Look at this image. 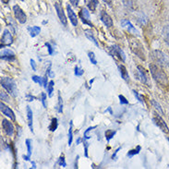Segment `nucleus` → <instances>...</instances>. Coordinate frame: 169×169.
Returning a JSON list of instances; mask_svg holds the SVG:
<instances>
[{"mask_svg":"<svg viewBox=\"0 0 169 169\" xmlns=\"http://www.w3.org/2000/svg\"><path fill=\"white\" fill-rule=\"evenodd\" d=\"M151 74L154 80L161 86H166L168 84V77L166 72L162 70L158 66L156 65H151L150 66Z\"/></svg>","mask_w":169,"mask_h":169,"instance_id":"obj_1","label":"nucleus"},{"mask_svg":"<svg viewBox=\"0 0 169 169\" xmlns=\"http://www.w3.org/2000/svg\"><path fill=\"white\" fill-rule=\"evenodd\" d=\"M128 42H129V46H130V49L132 52L139 58H140L141 60H145V52H144L143 45H141V43L134 37H129Z\"/></svg>","mask_w":169,"mask_h":169,"instance_id":"obj_2","label":"nucleus"},{"mask_svg":"<svg viewBox=\"0 0 169 169\" xmlns=\"http://www.w3.org/2000/svg\"><path fill=\"white\" fill-rule=\"evenodd\" d=\"M1 86L6 90V91L11 94L12 96L17 95V86H16L15 81L9 77H2L1 78Z\"/></svg>","mask_w":169,"mask_h":169,"instance_id":"obj_3","label":"nucleus"},{"mask_svg":"<svg viewBox=\"0 0 169 169\" xmlns=\"http://www.w3.org/2000/svg\"><path fill=\"white\" fill-rule=\"evenodd\" d=\"M152 57L156 63H158V65L169 66V57L164 53H163L162 51H160V50L152 51Z\"/></svg>","mask_w":169,"mask_h":169,"instance_id":"obj_4","label":"nucleus"},{"mask_svg":"<svg viewBox=\"0 0 169 169\" xmlns=\"http://www.w3.org/2000/svg\"><path fill=\"white\" fill-rule=\"evenodd\" d=\"M13 43V36L9 30H4L3 35L1 38V48H4L5 46L12 45Z\"/></svg>","mask_w":169,"mask_h":169,"instance_id":"obj_5","label":"nucleus"},{"mask_svg":"<svg viewBox=\"0 0 169 169\" xmlns=\"http://www.w3.org/2000/svg\"><path fill=\"white\" fill-rule=\"evenodd\" d=\"M13 11H14L15 17L19 21V22L21 23V24H24V23L27 21V16L24 13V11L21 9V7L18 6V5L14 6L13 7Z\"/></svg>","mask_w":169,"mask_h":169,"instance_id":"obj_6","label":"nucleus"},{"mask_svg":"<svg viewBox=\"0 0 169 169\" xmlns=\"http://www.w3.org/2000/svg\"><path fill=\"white\" fill-rule=\"evenodd\" d=\"M152 120H154V124L158 127L161 130H162L163 132L164 133H168L169 132V128L167 127L166 123L164 122V120L158 114H156V115H154V116L152 117Z\"/></svg>","mask_w":169,"mask_h":169,"instance_id":"obj_7","label":"nucleus"},{"mask_svg":"<svg viewBox=\"0 0 169 169\" xmlns=\"http://www.w3.org/2000/svg\"><path fill=\"white\" fill-rule=\"evenodd\" d=\"M55 9H56V10H57V13L58 18H59V21L62 22L63 25L66 26L67 24H68V21H67V18H66L64 10H63L62 5L60 3L57 2L56 4H55Z\"/></svg>","mask_w":169,"mask_h":169,"instance_id":"obj_8","label":"nucleus"},{"mask_svg":"<svg viewBox=\"0 0 169 169\" xmlns=\"http://www.w3.org/2000/svg\"><path fill=\"white\" fill-rule=\"evenodd\" d=\"M110 54L112 55L113 57H116V58H117V59L121 60L122 62H124L126 60V56H125L124 52L116 45H114L112 47L111 51H110Z\"/></svg>","mask_w":169,"mask_h":169,"instance_id":"obj_9","label":"nucleus"},{"mask_svg":"<svg viewBox=\"0 0 169 169\" xmlns=\"http://www.w3.org/2000/svg\"><path fill=\"white\" fill-rule=\"evenodd\" d=\"M1 59L6 61H14L16 59V55L10 49H2L1 50Z\"/></svg>","mask_w":169,"mask_h":169,"instance_id":"obj_10","label":"nucleus"},{"mask_svg":"<svg viewBox=\"0 0 169 169\" xmlns=\"http://www.w3.org/2000/svg\"><path fill=\"white\" fill-rule=\"evenodd\" d=\"M2 128L4 129V131L7 133V135L9 136H13L14 134V126L13 124L10 122V121L7 120V119H3L2 120Z\"/></svg>","mask_w":169,"mask_h":169,"instance_id":"obj_11","label":"nucleus"},{"mask_svg":"<svg viewBox=\"0 0 169 169\" xmlns=\"http://www.w3.org/2000/svg\"><path fill=\"white\" fill-rule=\"evenodd\" d=\"M0 109H1V112L4 114V115L7 116V117H9L11 120H15L16 119L14 112L9 106H7V105L4 104L3 102H1V104H0Z\"/></svg>","mask_w":169,"mask_h":169,"instance_id":"obj_12","label":"nucleus"},{"mask_svg":"<svg viewBox=\"0 0 169 169\" xmlns=\"http://www.w3.org/2000/svg\"><path fill=\"white\" fill-rule=\"evenodd\" d=\"M121 26H122L124 29L127 30L128 33H135V34L138 33V31L135 29V27L132 25V23L129 21L128 19H122V21H121Z\"/></svg>","mask_w":169,"mask_h":169,"instance_id":"obj_13","label":"nucleus"},{"mask_svg":"<svg viewBox=\"0 0 169 169\" xmlns=\"http://www.w3.org/2000/svg\"><path fill=\"white\" fill-rule=\"evenodd\" d=\"M101 21H103L104 24L106 26V27H108V28H111V27L113 26V19L104 10L101 12Z\"/></svg>","mask_w":169,"mask_h":169,"instance_id":"obj_14","label":"nucleus"},{"mask_svg":"<svg viewBox=\"0 0 169 169\" xmlns=\"http://www.w3.org/2000/svg\"><path fill=\"white\" fill-rule=\"evenodd\" d=\"M81 21L84 22V24H87L89 26H92V24L91 23V21H90V13L87 9H82L81 11Z\"/></svg>","mask_w":169,"mask_h":169,"instance_id":"obj_15","label":"nucleus"},{"mask_svg":"<svg viewBox=\"0 0 169 169\" xmlns=\"http://www.w3.org/2000/svg\"><path fill=\"white\" fill-rule=\"evenodd\" d=\"M67 11H68V14H69V21L70 22L72 23L73 26H77L78 24V18H77V15L75 14V12L72 10L71 7L69 5L67 6Z\"/></svg>","mask_w":169,"mask_h":169,"instance_id":"obj_16","label":"nucleus"},{"mask_svg":"<svg viewBox=\"0 0 169 169\" xmlns=\"http://www.w3.org/2000/svg\"><path fill=\"white\" fill-rule=\"evenodd\" d=\"M27 119H28V126L30 128V130L33 132V114L30 106H27Z\"/></svg>","mask_w":169,"mask_h":169,"instance_id":"obj_17","label":"nucleus"},{"mask_svg":"<svg viewBox=\"0 0 169 169\" xmlns=\"http://www.w3.org/2000/svg\"><path fill=\"white\" fill-rule=\"evenodd\" d=\"M137 69H138L139 76H140V78L141 82H143L144 84H147V83H148L147 73H146V71H145L144 68H142L141 66H138V67H137Z\"/></svg>","mask_w":169,"mask_h":169,"instance_id":"obj_18","label":"nucleus"},{"mask_svg":"<svg viewBox=\"0 0 169 169\" xmlns=\"http://www.w3.org/2000/svg\"><path fill=\"white\" fill-rule=\"evenodd\" d=\"M26 146H27V151H28V154H27L26 156L24 155L23 156V158H24V160L26 161H30V158H31V152H33V147H31V140L30 139H27L26 141Z\"/></svg>","mask_w":169,"mask_h":169,"instance_id":"obj_19","label":"nucleus"},{"mask_svg":"<svg viewBox=\"0 0 169 169\" xmlns=\"http://www.w3.org/2000/svg\"><path fill=\"white\" fill-rule=\"evenodd\" d=\"M118 69H119V72L121 74V77H122L126 81H128L129 76H128V73L127 71V69H126V67L124 65H119L118 66Z\"/></svg>","mask_w":169,"mask_h":169,"instance_id":"obj_20","label":"nucleus"},{"mask_svg":"<svg viewBox=\"0 0 169 169\" xmlns=\"http://www.w3.org/2000/svg\"><path fill=\"white\" fill-rule=\"evenodd\" d=\"M40 31H41V28H40V27L33 26V27H31V28H29V33H30L31 37L37 36V35L40 33Z\"/></svg>","mask_w":169,"mask_h":169,"instance_id":"obj_21","label":"nucleus"},{"mask_svg":"<svg viewBox=\"0 0 169 169\" xmlns=\"http://www.w3.org/2000/svg\"><path fill=\"white\" fill-rule=\"evenodd\" d=\"M85 35H86V37H87L90 41H92L96 46H99V45H98V42L96 41V38L93 36L92 33H91L90 31H85Z\"/></svg>","mask_w":169,"mask_h":169,"instance_id":"obj_22","label":"nucleus"},{"mask_svg":"<svg viewBox=\"0 0 169 169\" xmlns=\"http://www.w3.org/2000/svg\"><path fill=\"white\" fill-rule=\"evenodd\" d=\"M70 126H69V146H70L72 143V140H73V123H72V120H70L69 122Z\"/></svg>","mask_w":169,"mask_h":169,"instance_id":"obj_23","label":"nucleus"},{"mask_svg":"<svg viewBox=\"0 0 169 169\" xmlns=\"http://www.w3.org/2000/svg\"><path fill=\"white\" fill-rule=\"evenodd\" d=\"M151 104H152V106L155 108V110L160 114V115H164V111H163L162 107H161V105L157 103L155 100H151Z\"/></svg>","mask_w":169,"mask_h":169,"instance_id":"obj_24","label":"nucleus"},{"mask_svg":"<svg viewBox=\"0 0 169 169\" xmlns=\"http://www.w3.org/2000/svg\"><path fill=\"white\" fill-rule=\"evenodd\" d=\"M58 127V122H57V118H53L52 121H51V124L49 126V129H50V131H56L57 130V128Z\"/></svg>","mask_w":169,"mask_h":169,"instance_id":"obj_25","label":"nucleus"},{"mask_svg":"<svg viewBox=\"0 0 169 169\" xmlns=\"http://www.w3.org/2000/svg\"><path fill=\"white\" fill-rule=\"evenodd\" d=\"M97 4H98L97 0H87V5L89 7V9L92 11L95 10V7H97Z\"/></svg>","mask_w":169,"mask_h":169,"instance_id":"obj_26","label":"nucleus"},{"mask_svg":"<svg viewBox=\"0 0 169 169\" xmlns=\"http://www.w3.org/2000/svg\"><path fill=\"white\" fill-rule=\"evenodd\" d=\"M116 130H112V129H107L106 131H105V139H106L107 141H109L111 140L114 136L116 135Z\"/></svg>","mask_w":169,"mask_h":169,"instance_id":"obj_27","label":"nucleus"},{"mask_svg":"<svg viewBox=\"0 0 169 169\" xmlns=\"http://www.w3.org/2000/svg\"><path fill=\"white\" fill-rule=\"evenodd\" d=\"M140 150H141V147L140 146H137L135 149H133V150H130L128 152V157H132V156H134V155H136V154H138L139 152H140Z\"/></svg>","mask_w":169,"mask_h":169,"instance_id":"obj_28","label":"nucleus"},{"mask_svg":"<svg viewBox=\"0 0 169 169\" xmlns=\"http://www.w3.org/2000/svg\"><path fill=\"white\" fill-rule=\"evenodd\" d=\"M57 111L58 113L63 112V100L60 92H58V104H57Z\"/></svg>","mask_w":169,"mask_h":169,"instance_id":"obj_29","label":"nucleus"},{"mask_svg":"<svg viewBox=\"0 0 169 169\" xmlns=\"http://www.w3.org/2000/svg\"><path fill=\"white\" fill-rule=\"evenodd\" d=\"M97 128V126H93V127H89L86 130L84 131V134H83V137H84V139L85 140H89L90 138H91V136H90V134L89 133L91 132L92 129H94V128Z\"/></svg>","mask_w":169,"mask_h":169,"instance_id":"obj_30","label":"nucleus"},{"mask_svg":"<svg viewBox=\"0 0 169 169\" xmlns=\"http://www.w3.org/2000/svg\"><path fill=\"white\" fill-rule=\"evenodd\" d=\"M54 81H49L48 86H47V92H48V96L49 97H52L53 95V90H54Z\"/></svg>","mask_w":169,"mask_h":169,"instance_id":"obj_31","label":"nucleus"},{"mask_svg":"<svg viewBox=\"0 0 169 169\" xmlns=\"http://www.w3.org/2000/svg\"><path fill=\"white\" fill-rule=\"evenodd\" d=\"M88 57L90 58V61H91L93 65H96L97 64V60H96V58H95V55H94L93 52H89L88 53Z\"/></svg>","mask_w":169,"mask_h":169,"instance_id":"obj_32","label":"nucleus"},{"mask_svg":"<svg viewBox=\"0 0 169 169\" xmlns=\"http://www.w3.org/2000/svg\"><path fill=\"white\" fill-rule=\"evenodd\" d=\"M57 164H59L60 166H62V167H66V166H67V163H66V161H65V157H64V155H61V156L59 157V159H58Z\"/></svg>","mask_w":169,"mask_h":169,"instance_id":"obj_33","label":"nucleus"},{"mask_svg":"<svg viewBox=\"0 0 169 169\" xmlns=\"http://www.w3.org/2000/svg\"><path fill=\"white\" fill-rule=\"evenodd\" d=\"M83 73H84V70L81 69L80 67H76L75 68V75L77 77H81L82 75H83Z\"/></svg>","mask_w":169,"mask_h":169,"instance_id":"obj_34","label":"nucleus"},{"mask_svg":"<svg viewBox=\"0 0 169 169\" xmlns=\"http://www.w3.org/2000/svg\"><path fill=\"white\" fill-rule=\"evenodd\" d=\"M33 79V81L34 82H36V83H39L40 85H44V82H43V78L39 77V76H33L31 77Z\"/></svg>","mask_w":169,"mask_h":169,"instance_id":"obj_35","label":"nucleus"},{"mask_svg":"<svg viewBox=\"0 0 169 169\" xmlns=\"http://www.w3.org/2000/svg\"><path fill=\"white\" fill-rule=\"evenodd\" d=\"M132 92H133V94H134V95H135V97L137 98V99L139 100L140 103H141V104H144V99H143V97L141 96L140 94H139V92H137L136 91H133Z\"/></svg>","mask_w":169,"mask_h":169,"instance_id":"obj_36","label":"nucleus"},{"mask_svg":"<svg viewBox=\"0 0 169 169\" xmlns=\"http://www.w3.org/2000/svg\"><path fill=\"white\" fill-rule=\"evenodd\" d=\"M83 146H84V155H85V157H88V147H89V143L85 140V139L83 140Z\"/></svg>","mask_w":169,"mask_h":169,"instance_id":"obj_37","label":"nucleus"},{"mask_svg":"<svg viewBox=\"0 0 169 169\" xmlns=\"http://www.w3.org/2000/svg\"><path fill=\"white\" fill-rule=\"evenodd\" d=\"M45 46L47 47V49H48V54L50 55H53L54 54V48H53V46L51 45L49 43H45Z\"/></svg>","mask_w":169,"mask_h":169,"instance_id":"obj_38","label":"nucleus"},{"mask_svg":"<svg viewBox=\"0 0 169 169\" xmlns=\"http://www.w3.org/2000/svg\"><path fill=\"white\" fill-rule=\"evenodd\" d=\"M118 97H119V101H120L121 104H128V101L126 99L124 95H121V94H120Z\"/></svg>","mask_w":169,"mask_h":169,"instance_id":"obj_39","label":"nucleus"},{"mask_svg":"<svg viewBox=\"0 0 169 169\" xmlns=\"http://www.w3.org/2000/svg\"><path fill=\"white\" fill-rule=\"evenodd\" d=\"M42 104H43V106L45 108L47 107V104H46V94L45 92L42 93Z\"/></svg>","mask_w":169,"mask_h":169,"instance_id":"obj_40","label":"nucleus"},{"mask_svg":"<svg viewBox=\"0 0 169 169\" xmlns=\"http://www.w3.org/2000/svg\"><path fill=\"white\" fill-rule=\"evenodd\" d=\"M46 74H47V76H49L50 78H54V77H55V74H54V72L52 71V70H51V64L49 65L48 69H47Z\"/></svg>","mask_w":169,"mask_h":169,"instance_id":"obj_41","label":"nucleus"},{"mask_svg":"<svg viewBox=\"0 0 169 169\" xmlns=\"http://www.w3.org/2000/svg\"><path fill=\"white\" fill-rule=\"evenodd\" d=\"M1 100L2 101H9V96L7 95V93L6 92H1Z\"/></svg>","mask_w":169,"mask_h":169,"instance_id":"obj_42","label":"nucleus"},{"mask_svg":"<svg viewBox=\"0 0 169 169\" xmlns=\"http://www.w3.org/2000/svg\"><path fill=\"white\" fill-rule=\"evenodd\" d=\"M120 150H121V147H118V148H117L116 150L115 151V152H114L113 155H112V159H113V160H116V158H117V157H116V154H117V152H118Z\"/></svg>","mask_w":169,"mask_h":169,"instance_id":"obj_43","label":"nucleus"},{"mask_svg":"<svg viewBox=\"0 0 169 169\" xmlns=\"http://www.w3.org/2000/svg\"><path fill=\"white\" fill-rule=\"evenodd\" d=\"M26 99H27V101H29V102H33L35 99V97L33 96V95H31V94H27V95H26Z\"/></svg>","mask_w":169,"mask_h":169,"instance_id":"obj_44","label":"nucleus"},{"mask_svg":"<svg viewBox=\"0 0 169 169\" xmlns=\"http://www.w3.org/2000/svg\"><path fill=\"white\" fill-rule=\"evenodd\" d=\"M30 62H31V68H33V70H36V65H35V62H34V60L33 59H31L30 60Z\"/></svg>","mask_w":169,"mask_h":169,"instance_id":"obj_45","label":"nucleus"},{"mask_svg":"<svg viewBox=\"0 0 169 169\" xmlns=\"http://www.w3.org/2000/svg\"><path fill=\"white\" fill-rule=\"evenodd\" d=\"M43 82H44V85H43V86H44L45 89H47V86H48V85H47V76L43 78Z\"/></svg>","mask_w":169,"mask_h":169,"instance_id":"obj_46","label":"nucleus"},{"mask_svg":"<svg viewBox=\"0 0 169 169\" xmlns=\"http://www.w3.org/2000/svg\"><path fill=\"white\" fill-rule=\"evenodd\" d=\"M69 1H70V3H71L74 7H77L78 4H79V0H69Z\"/></svg>","mask_w":169,"mask_h":169,"instance_id":"obj_47","label":"nucleus"},{"mask_svg":"<svg viewBox=\"0 0 169 169\" xmlns=\"http://www.w3.org/2000/svg\"><path fill=\"white\" fill-rule=\"evenodd\" d=\"M103 1H104V3L108 4L109 6H111V4H112V0H103Z\"/></svg>","mask_w":169,"mask_h":169,"instance_id":"obj_48","label":"nucleus"},{"mask_svg":"<svg viewBox=\"0 0 169 169\" xmlns=\"http://www.w3.org/2000/svg\"><path fill=\"white\" fill-rule=\"evenodd\" d=\"M166 43H167V45H169V33H167V35H166Z\"/></svg>","mask_w":169,"mask_h":169,"instance_id":"obj_49","label":"nucleus"},{"mask_svg":"<svg viewBox=\"0 0 169 169\" xmlns=\"http://www.w3.org/2000/svg\"><path fill=\"white\" fill-rule=\"evenodd\" d=\"M81 139L79 138V139L76 140V144H77V145H78V144H80V143H81Z\"/></svg>","mask_w":169,"mask_h":169,"instance_id":"obj_50","label":"nucleus"},{"mask_svg":"<svg viewBox=\"0 0 169 169\" xmlns=\"http://www.w3.org/2000/svg\"><path fill=\"white\" fill-rule=\"evenodd\" d=\"M2 1V3H4V4H7L9 2V0H1Z\"/></svg>","mask_w":169,"mask_h":169,"instance_id":"obj_51","label":"nucleus"},{"mask_svg":"<svg viewBox=\"0 0 169 169\" xmlns=\"http://www.w3.org/2000/svg\"><path fill=\"white\" fill-rule=\"evenodd\" d=\"M31 164H33V168H36V164L34 162H31Z\"/></svg>","mask_w":169,"mask_h":169,"instance_id":"obj_52","label":"nucleus"},{"mask_svg":"<svg viewBox=\"0 0 169 169\" xmlns=\"http://www.w3.org/2000/svg\"><path fill=\"white\" fill-rule=\"evenodd\" d=\"M167 140H168V141H169V138H167Z\"/></svg>","mask_w":169,"mask_h":169,"instance_id":"obj_53","label":"nucleus"}]
</instances>
